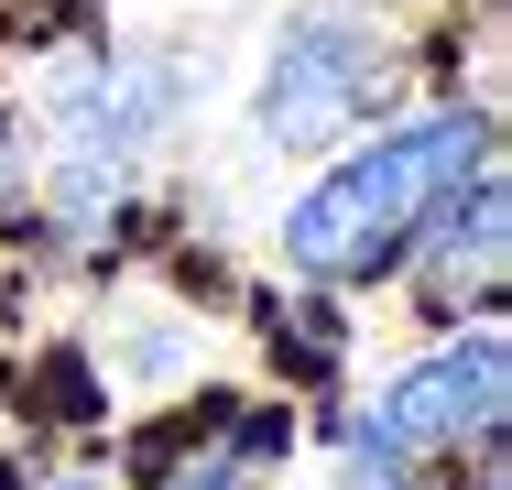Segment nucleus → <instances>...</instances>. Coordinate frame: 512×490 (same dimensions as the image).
<instances>
[{
  "label": "nucleus",
  "instance_id": "nucleus-1",
  "mask_svg": "<svg viewBox=\"0 0 512 490\" xmlns=\"http://www.w3.org/2000/svg\"><path fill=\"white\" fill-rule=\"evenodd\" d=\"M480 164H491V131H480L469 109H425V120H404V131H371V153H349L327 186L295 196L284 262L316 273V284H371L382 262L414 251V229L469 186Z\"/></svg>",
  "mask_w": 512,
  "mask_h": 490
},
{
  "label": "nucleus",
  "instance_id": "nucleus-2",
  "mask_svg": "<svg viewBox=\"0 0 512 490\" xmlns=\"http://www.w3.org/2000/svg\"><path fill=\"white\" fill-rule=\"evenodd\" d=\"M382 88H393L382 33H371L360 11H306V22H284V44H273V66H262V109H251V131H262L273 153H306V142L360 131Z\"/></svg>",
  "mask_w": 512,
  "mask_h": 490
},
{
  "label": "nucleus",
  "instance_id": "nucleus-3",
  "mask_svg": "<svg viewBox=\"0 0 512 490\" xmlns=\"http://www.w3.org/2000/svg\"><path fill=\"white\" fill-rule=\"evenodd\" d=\"M175 98H186V77L175 66H142V55H99V66H77L55 88V131H66L55 196H66V229H99V207L120 196V164L175 120Z\"/></svg>",
  "mask_w": 512,
  "mask_h": 490
},
{
  "label": "nucleus",
  "instance_id": "nucleus-4",
  "mask_svg": "<svg viewBox=\"0 0 512 490\" xmlns=\"http://www.w3.org/2000/svg\"><path fill=\"white\" fill-rule=\"evenodd\" d=\"M502 425V338H458L436 360H414L404 382L371 403V447L393 458H425V447H458V436H491Z\"/></svg>",
  "mask_w": 512,
  "mask_h": 490
},
{
  "label": "nucleus",
  "instance_id": "nucleus-5",
  "mask_svg": "<svg viewBox=\"0 0 512 490\" xmlns=\"http://www.w3.org/2000/svg\"><path fill=\"white\" fill-rule=\"evenodd\" d=\"M425 229H436V294H447V305L502 284V240H512V229H502V175H491V164H480L469 186L447 196Z\"/></svg>",
  "mask_w": 512,
  "mask_h": 490
},
{
  "label": "nucleus",
  "instance_id": "nucleus-6",
  "mask_svg": "<svg viewBox=\"0 0 512 490\" xmlns=\"http://www.w3.org/2000/svg\"><path fill=\"white\" fill-rule=\"evenodd\" d=\"M11 196H22V131L0 120V207H11Z\"/></svg>",
  "mask_w": 512,
  "mask_h": 490
},
{
  "label": "nucleus",
  "instance_id": "nucleus-7",
  "mask_svg": "<svg viewBox=\"0 0 512 490\" xmlns=\"http://www.w3.org/2000/svg\"><path fill=\"white\" fill-rule=\"evenodd\" d=\"M175 490H240V469H229V458H207V469H186Z\"/></svg>",
  "mask_w": 512,
  "mask_h": 490
},
{
  "label": "nucleus",
  "instance_id": "nucleus-8",
  "mask_svg": "<svg viewBox=\"0 0 512 490\" xmlns=\"http://www.w3.org/2000/svg\"><path fill=\"white\" fill-rule=\"evenodd\" d=\"M77 490H88V480H77Z\"/></svg>",
  "mask_w": 512,
  "mask_h": 490
}]
</instances>
